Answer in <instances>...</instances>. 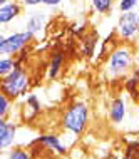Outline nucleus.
I'll use <instances>...</instances> for the list:
<instances>
[{"mask_svg":"<svg viewBox=\"0 0 139 159\" xmlns=\"http://www.w3.org/2000/svg\"><path fill=\"white\" fill-rule=\"evenodd\" d=\"M17 139V126L7 119H0V152L14 146Z\"/></svg>","mask_w":139,"mask_h":159,"instance_id":"6","label":"nucleus"},{"mask_svg":"<svg viewBox=\"0 0 139 159\" xmlns=\"http://www.w3.org/2000/svg\"><path fill=\"white\" fill-rule=\"evenodd\" d=\"M62 2H64V0H42V5H45V7H57Z\"/></svg>","mask_w":139,"mask_h":159,"instance_id":"18","label":"nucleus"},{"mask_svg":"<svg viewBox=\"0 0 139 159\" xmlns=\"http://www.w3.org/2000/svg\"><path fill=\"white\" fill-rule=\"evenodd\" d=\"M37 143L42 144L44 148L50 149V151L57 152V154H66L67 152V146L62 143V139L57 134H44L37 137Z\"/></svg>","mask_w":139,"mask_h":159,"instance_id":"9","label":"nucleus"},{"mask_svg":"<svg viewBox=\"0 0 139 159\" xmlns=\"http://www.w3.org/2000/svg\"><path fill=\"white\" fill-rule=\"evenodd\" d=\"M126 112H127V107H126V101L123 97H116L109 106V119L112 124H121L126 119Z\"/></svg>","mask_w":139,"mask_h":159,"instance_id":"10","label":"nucleus"},{"mask_svg":"<svg viewBox=\"0 0 139 159\" xmlns=\"http://www.w3.org/2000/svg\"><path fill=\"white\" fill-rule=\"evenodd\" d=\"M137 35H139V32H137Z\"/></svg>","mask_w":139,"mask_h":159,"instance_id":"24","label":"nucleus"},{"mask_svg":"<svg viewBox=\"0 0 139 159\" xmlns=\"http://www.w3.org/2000/svg\"><path fill=\"white\" fill-rule=\"evenodd\" d=\"M139 32V24H137V12L131 10V12H124L121 14L119 20H117V35L124 40L136 37Z\"/></svg>","mask_w":139,"mask_h":159,"instance_id":"5","label":"nucleus"},{"mask_svg":"<svg viewBox=\"0 0 139 159\" xmlns=\"http://www.w3.org/2000/svg\"><path fill=\"white\" fill-rule=\"evenodd\" d=\"M47 22V14L45 12H30L27 17V22H25V30H27L34 39L39 37L42 34Z\"/></svg>","mask_w":139,"mask_h":159,"instance_id":"7","label":"nucleus"},{"mask_svg":"<svg viewBox=\"0 0 139 159\" xmlns=\"http://www.w3.org/2000/svg\"><path fill=\"white\" fill-rule=\"evenodd\" d=\"M14 2H17V0H14Z\"/></svg>","mask_w":139,"mask_h":159,"instance_id":"23","label":"nucleus"},{"mask_svg":"<svg viewBox=\"0 0 139 159\" xmlns=\"http://www.w3.org/2000/svg\"><path fill=\"white\" fill-rule=\"evenodd\" d=\"M137 5H139V0H119V2H117V8H119L121 14L136 10Z\"/></svg>","mask_w":139,"mask_h":159,"instance_id":"16","label":"nucleus"},{"mask_svg":"<svg viewBox=\"0 0 139 159\" xmlns=\"http://www.w3.org/2000/svg\"><path fill=\"white\" fill-rule=\"evenodd\" d=\"M137 24H139V12H137Z\"/></svg>","mask_w":139,"mask_h":159,"instance_id":"22","label":"nucleus"},{"mask_svg":"<svg viewBox=\"0 0 139 159\" xmlns=\"http://www.w3.org/2000/svg\"><path fill=\"white\" fill-rule=\"evenodd\" d=\"M40 3H42V0H22V5L25 7H37Z\"/></svg>","mask_w":139,"mask_h":159,"instance_id":"19","label":"nucleus"},{"mask_svg":"<svg viewBox=\"0 0 139 159\" xmlns=\"http://www.w3.org/2000/svg\"><path fill=\"white\" fill-rule=\"evenodd\" d=\"M64 61H66V55L62 52H55L52 55L50 62H49V70H47V75H49L50 80H55L62 70V66H64Z\"/></svg>","mask_w":139,"mask_h":159,"instance_id":"11","label":"nucleus"},{"mask_svg":"<svg viewBox=\"0 0 139 159\" xmlns=\"http://www.w3.org/2000/svg\"><path fill=\"white\" fill-rule=\"evenodd\" d=\"M20 14H22V3H19V2L10 0L5 5H0V27L14 22Z\"/></svg>","mask_w":139,"mask_h":159,"instance_id":"8","label":"nucleus"},{"mask_svg":"<svg viewBox=\"0 0 139 159\" xmlns=\"http://www.w3.org/2000/svg\"><path fill=\"white\" fill-rule=\"evenodd\" d=\"M32 40H34V37L30 35L27 30L10 34V35L5 37V42H3V45L0 47V55L17 57V55L22 52V50H24Z\"/></svg>","mask_w":139,"mask_h":159,"instance_id":"4","label":"nucleus"},{"mask_svg":"<svg viewBox=\"0 0 139 159\" xmlns=\"http://www.w3.org/2000/svg\"><path fill=\"white\" fill-rule=\"evenodd\" d=\"M89 124V107L86 102H74L62 116V127L74 136L84 134Z\"/></svg>","mask_w":139,"mask_h":159,"instance_id":"2","label":"nucleus"},{"mask_svg":"<svg viewBox=\"0 0 139 159\" xmlns=\"http://www.w3.org/2000/svg\"><path fill=\"white\" fill-rule=\"evenodd\" d=\"M10 0H0V5H5V3H8Z\"/></svg>","mask_w":139,"mask_h":159,"instance_id":"21","label":"nucleus"},{"mask_svg":"<svg viewBox=\"0 0 139 159\" xmlns=\"http://www.w3.org/2000/svg\"><path fill=\"white\" fill-rule=\"evenodd\" d=\"M5 37H7V35H3V34L0 32V47L3 45V42H5Z\"/></svg>","mask_w":139,"mask_h":159,"instance_id":"20","label":"nucleus"},{"mask_svg":"<svg viewBox=\"0 0 139 159\" xmlns=\"http://www.w3.org/2000/svg\"><path fill=\"white\" fill-rule=\"evenodd\" d=\"M131 62H132L131 49H127V47H117V49L112 50V54L109 55L107 72H109L112 77L124 75L126 72L131 69Z\"/></svg>","mask_w":139,"mask_h":159,"instance_id":"3","label":"nucleus"},{"mask_svg":"<svg viewBox=\"0 0 139 159\" xmlns=\"http://www.w3.org/2000/svg\"><path fill=\"white\" fill-rule=\"evenodd\" d=\"M12 111V99H8L0 91V119H7Z\"/></svg>","mask_w":139,"mask_h":159,"instance_id":"14","label":"nucleus"},{"mask_svg":"<svg viewBox=\"0 0 139 159\" xmlns=\"http://www.w3.org/2000/svg\"><path fill=\"white\" fill-rule=\"evenodd\" d=\"M25 109L30 111V116H37L40 112V102H39V97L35 94H30V96L25 99Z\"/></svg>","mask_w":139,"mask_h":159,"instance_id":"15","label":"nucleus"},{"mask_svg":"<svg viewBox=\"0 0 139 159\" xmlns=\"http://www.w3.org/2000/svg\"><path fill=\"white\" fill-rule=\"evenodd\" d=\"M29 87H30V75L22 66H17L10 74L0 79V91L12 101L22 97L29 91Z\"/></svg>","mask_w":139,"mask_h":159,"instance_id":"1","label":"nucleus"},{"mask_svg":"<svg viewBox=\"0 0 139 159\" xmlns=\"http://www.w3.org/2000/svg\"><path fill=\"white\" fill-rule=\"evenodd\" d=\"M90 5L95 14H107L114 7V0H90Z\"/></svg>","mask_w":139,"mask_h":159,"instance_id":"13","label":"nucleus"},{"mask_svg":"<svg viewBox=\"0 0 139 159\" xmlns=\"http://www.w3.org/2000/svg\"><path fill=\"white\" fill-rule=\"evenodd\" d=\"M8 159H32L30 152H27L25 149H10L8 151Z\"/></svg>","mask_w":139,"mask_h":159,"instance_id":"17","label":"nucleus"},{"mask_svg":"<svg viewBox=\"0 0 139 159\" xmlns=\"http://www.w3.org/2000/svg\"><path fill=\"white\" fill-rule=\"evenodd\" d=\"M17 67L15 57H8V55H0V79L10 74L12 70Z\"/></svg>","mask_w":139,"mask_h":159,"instance_id":"12","label":"nucleus"}]
</instances>
